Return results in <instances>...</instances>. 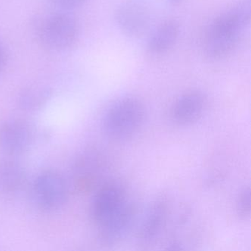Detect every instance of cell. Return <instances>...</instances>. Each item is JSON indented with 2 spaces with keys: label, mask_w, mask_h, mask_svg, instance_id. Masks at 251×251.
Wrapping results in <instances>:
<instances>
[{
  "label": "cell",
  "mask_w": 251,
  "mask_h": 251,
  "mask_svg": "<svg viewBox=\"0 0 251 251\" xmlns=\"http://www.w3.org/2000/svg\"><path fill=\"white\" fill-rule=\"evenodd\" d=\"M251 18L250 0L235 4L216 17L208 25L202 49L207 58L211 60L226 58L237 48Z\"/></svg>",
  "instance_id": "obj_1"
},
{
  "label": "cell",
  "mask_w": 251,
  "mask_h": 251,
  "mask_svg": "<svg viewBox=\"0 0 251 251\" xmlns=\"http://www.w3.org/2000/svg\"><path fill=\"white\" fill-rule=\"evenodd\" d=\"M145 118L143 102L136 97H125L107 111L103 120L104 131L113 140H127L138 133Z\"/></svg>",
  "instance_id": "obj_2"
},
{
  "label": "cell",
  "mask_w": 251,
  "mask_h": 251,
  "mask_svg": "<svg viewBox=\"0 0 251 251\" xmlns=\"http://www.w3.org/2000/svg\"><path fill=\"white\" fill-rule=\"evenodd\" d=\"M79 33L80 28L76 19L64 12L46 16L37 28L39 42L52 52H61L73 47L77 42Z\"/></svg>",
  "instance_id": "obj_3"
},
{
  "label": "cell",
  "mask_w": 251,
  "mask_h": 251,
  "mask_svg": "<svg viewBox=\"0 0 251 251\" xmlns=\"http://www.w3.org/2000/svg\"><path fill=\"white\" fill-rule=\"evenodd\" d=\"M33 199L42 211H56L65 204L68 197V188L63 176L58 172H42L35 180L33 186Z\"/></svg>",
  "instance_id": "obj_4"
},
{
  "label": "cell",
  "mask_w": 251,
  "mask_h": 251,
  "mask_svg": "<svg viewBox=\"0 0 251 251\" xmlns=\"http://www.w3.org/2000/svg\"><path fill=\"white\" fill-rule=\"evenodd\" d=\"M117 26L126 36L141 38L151 30L152 17L148 8L135 2H127L118 7L115 13Z\"/></svg>",
  "instance_id": "obj_5"
},
{
  "label": "cell",
  "mask_w": 251,
  "mask_h": 251,
  "mask_svg": "<svg viewBox=\"0 0 251 251\" xmlns=\"http://www.w3.org/2000/svg\"><path fill=\"white\" fill-rule=\"evenodd\" d=\"M126 192L121 185L108 183L97 192L92 201L91 215L97 227L115 214L126 202Z\"/></svg>",
  "instance_id": "obj_6"
},
{
  "label": "cell",
  "mask_w": 251,
  "mask_h": 251,
  "mask_svg": "<svg viewBox=\"0 0 251 251\" xmlns=\"http://www.w3.org/2000/svg\"><path fill=\"white\" fill-rule=\"evenodd\" d=\"M34 133L31 126L22 120H11L0 127V147L9 155H20L28 151Z\"/></svg>",
  "instance_id": "obj_7"
},
{
  "label": "cell",
  "mask_w": 251,
  "mask_h": 251,
  "mask_svg": "<svg viewBox=\"0 0 251 251\" xmlns=\"http://www.w3.org/2000/svg\"><path fill=\"white\" fill-rule=\"evenodd\" d=\"M206 98L202 92L189 91L180 95L173 104L170 116L178 126H189L198 121L205 111Z\"/></svg>",
  "instance_id": "obj_8"
},
{
  "label": "cell",
  "mask_w": 251,
  "mask_h": 251,
  "mask_svg": "<svg viewBox=\"0 0 251 251\" xmlns=\"http://www.w3.org/2000/svg\"><path fill=\"white\" fill-rule=\"evenodd\" d=\"M136 216V205L127 201L115 214L98 226L101 240L105 243L114 244L123 239L133 226Z\"/></svg>",
  "instance_id": "obj_9"
},
{
  "label": "cell",
  "mask_w": 251,
  "mask_h": 251,
  "mask_svg": "<svg viewBox=\"0 0 251 251\" xmlns=\"http://www.w3.org/2000/svg\"><path fill=\"white\" fill-rule=\"evenodd\" d=\"M169 214L168 201L164 197L155 199L150 205L139 228L138 236L144 242H151L161 233Z\"/></svg>",
  "instance_id": "obj_10"
},
{
  "label": "cell",
  "mask_w": 251,
  "mask_h": 251,
  "mask_svg": "<svg viewBox=\"0 0 251 251\" xmlns=\"http://www.w3.org/2000/svg\"><path fill=\"white\" fill-rule=\"evenodd\" d=\"M180 33V25L177 20H165L150 35L147 50L154 55L166 53L175 46Z\"/></svg>",
  "instance_id": "obj_11"
},
{
  "label": "cell",
  "mask_w": 251,
  "mask_h": 251,
  "mask_svg": "<svg viewBox=\"0 0 251 251\" xmlns=\"http://www.w3.org/2000/svg\"><path fill=\"white\" fill-rule=\"evenodd\" d=\"M25 171L18 163L7 161L0 163V194L13 195L20 192L26 181Z\"/></svg>",
  "instance_id": "obj_12"
},
{
  "label": "cell",
  "mask_w": 251,
  "mask_h": 251,
  "mask_svg": "<svg viewBox=\"0 0 251 251\" xmlns=\"http://www.w3.org/2000/svg\"><path fill=\"white\" fill-rule=\"evenodd\" d=\"M96 158L92 153L82 155L75 162L73 175L74 184L80 192H88L95 186L98 178Z\"/></svg>",
  "instance_id": "obj_13"
},
{
  "label": "cell",
  "mask_w": 251,
  "mask_h": 251,
  "mask_svg": "<svg viewBox=\"0 0 251 251\" xmlns=\"http://www.w3.org/2000/svg\"><path fill=\"white\" fill-rule=\"evenodd\" d=\"M52 96V90L42 86L26 88L19 95V105L27 111H39L46 105Z\"/></svg>",
  "instance_id": "obj_14"
},
{
  "label": "cell",
  "mask_w": 251,
  "mask_h": 251,
  "mask_svg": "<svg viewBox=\"0 0 251 251\" xmlns=\"http://www.w3.org/2000/svg\"><path fill=\"white\" fill-rule=\"evenodd\" d=\"M236 211L241 218L246 220L251 214V191L250 188H245L239 194L236 202Z\"/></svg>",
  "instance_id": "obj_15"
},
{
  "label": "cell",
  "mask_w": 251,
  "mask_h": 251,
  "mask_svg": "<svg viewBox=\"0 0 251 251\" xmlns=\"http://www.w3.org/2000/svg\"><path fill=\"white\" fill-rule=\"evenodd\" d=\"M52 5L62 10H73L84 5L89 0H49Z\"/></svg>",
  "instance_id": "obj_16"
},
{
  "label": "cell",
  "mask_w": 251,
  "mask_h": 251,
  "mask_svg": "<svg viewBox=\"0 0 251 251\" xmlns=\"http://www.w3.org/2000/svg\"><path fill=\"white\" fill-rule=\"evenodd\" d=\"M7 61H8V53L5 45L0 42V73L3 71L4 69L6 67Z\"/></svg>",
  "instance_id": "obj_17"
},
{
  "label": "cell",
  "mask_w": 251,
  "mask_h": 251,
  "mask_svg": "<svg viewBox=\"0 0 251 251\" xmlns=\"http://www.w3.org/2000/svg\"><path fill=\"white\" fill-rule=\"evenodd\" d=\"M172 5L177 6V5H182L183 2H186V0H167Z\"/></svg>",
  "instance_id": "obj_18"
}]
</instances>
